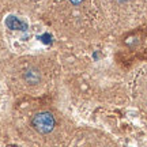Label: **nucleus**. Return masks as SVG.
I'll use <instances>...</instances> for the list:
<instances>
[{
	"label": "nucleus",
	"instance_id": "5",
	"mask_svg": "<svg viewBox=\"0 0 147 147\" xmlns=\"http://www.w3.org/2000/svg\"><path fill=\"white\" fill-rule=\"evenodd\" d=\"M1 135H3V123L0 120V139H1Z\"/></svg>",
	"mask_w": 147,
	"mask_h": 147
},
{
	"label": "nucleus",
	"instance_id": "2",
	"mask_svg": "<svg viewBox=\"0 0 147 147\" xmlns=\"http://www.w3.org/2000/svg\"><path fill=\"white\" fill-rule=\"evenodd\" d=\"M10 127L19 138L38 147L65 146L69 132L67 115L53 105L52 97L15 100Z\"/></svg>",
	"mask_w": 147,
	"mask_h": 147
},
{
	"label": "nucleus",
	"instance_id": "4",
	"mask_svg": "<svg viewBox=\"0 0 147 147\" xmlns=\"http://www.w3.org/2000/svg\"><path fill=\"white\" fill-rule=\"evenodd\" d=\"M3 44V30H1V26H0V45Z\"/></svg>",
	"mask_w": 147,
	"mask_h": 147
},
{
	"label": "nucleus",
	"instance_id": "3",
	"mask_svg": "<svg viewBox=\"0 0 147 147\" xmlns=\"http://www.w3.org/2000/svg\"><path fill=\"white\" fill-rule=\"evenodd\" d=\"M48 3L49 0H0V12L12 11L40 18L47 8Z\"/></svg>",
	"mask_w": 147,
	"mask_h": 147
},
{
	"label": "nucleus",
	"instance_id": "1",
	"mask_svg": "<svg viewBox=\"0 0 147 147\" xmlns=\"http://www.w3.org/2000/svg\"><path fill=\"white\" fill-rule=\"evenodd\" d=\"M0 80L15 100L52 97L63 82V67L55 53L16 55L0 60Z\"/></svg>",
	"mask_w": 147,
	"mask_h": 147
}]
</instances>
